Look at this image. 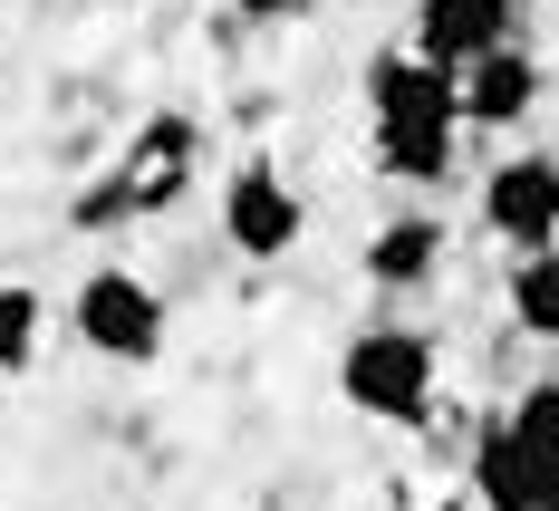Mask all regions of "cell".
I'll return each mask as SVG.
<instances>
[{"label":"cell","mask_w":559,"mask_h":511,"mask_svg":"<svg viewBox=\"0 0 559 511\" xmlns=\"http://www.w3.org/2000/svg\"><path fill=\"white\" fill-rule=\"evenodd\" d=\"M463 492H473V511H540L550 502V463L511 435L502 405H492V415L473 425V444H463Z\"/></svg>","instance_id":"8"},{"label":"cell","mask_w":559,"mask_h":511,"mask_svg":"<svg viewBox=\"0 0 559 511\" xmlns=\"http://www.w3.org/2000/svg\"><path fill=\"white\" fill-rule=\"evenodd\" d=\"M39 347H49V299L29 281H10L0 271V377H29L39 367Z\"/></svg>","instance_id":"12"},{"label":"cell","mask_w":559,"mask_h":511,"mask_svg":"<svg viewBox=\"0 0 559 511\" xmlns=\"http://www.w3.org/2000/svg\"><path fill=\"white\" fill-rule=\"evenodd\" d=\"M213 231H223L231 261H251V271H280V261L309 241V193L280 174V155H241V165L223 174Z\"/></svg>","instance_id":"4"},{"label":"cell","mask_w":559,"mask_h":511,"mask_svg":"<svg viewBox=\"0 0 559 511\" xmlns=\"http://www.w3.org/2000/svg\"><path fill=\"white\" fill-rule=\"evenodd\" d=\"M502 319H511V338L559 347V241H550V251H511V271H502Z\"/></svg>","instance_id":"11"},{"label":"cell","mask_w":559,"mask_h":511,"mask_svg":"<svg viewBox=\"0 0 559 511\" xmlns=\"http://www.w3.org/2000/svg\"><path fill=\"white\" fill-rule=\"evenodd\" d=\"M453 97H463V126L473 135H511L521 116L550 97V68H540V49L502 39V49H483L473 68H453Z\"/></svg>","instance_id":"7"},{"label":"cell","mask_w":559,"mask_h":511,"mask_svg":"<svg viewBox=\"0 0 559 511\" xmlns=\"http://www.w3.org/2000/svg\"><path fill=\"white\" fill-rule=\"evenodd\" d=\"M502 415H511V435H521V444H531V454L559 473V377H531V387H511Z\"/></svg>","instance_id":"13"},{"label":"cell","mask_w":559,"mask_h":511,"mask_svg":"<svg viewBox=\"0 0 559 511\" xmlns=\"http://www.w3.org/2000/svg\"><path fill=\"white\" fill-rule=\"evenodd\" d=\"M357 97H367V155L386 183L405 193H444L453 174H463V97H453V68L415 49H377L367 58V78H357Z\"/></svg>","instance_id":"1"},{"label":"cell","mask_w":559,"mask_h":511,"mask_svg":"<svg viewBox=\"0 0 559 511\" xmlns=\"http://www.w3.org/2000/svg\"><path fill=\"white\" fill-rule=\"evenodd\" d=\"M203 155H213V126L193 107H155L135 135H126V155H116V183H126V203H135V223H165L174 203L203 183Z\"/></svg>","instance_id":"5"},{"label":"cell","mask_w":559,"mask_h":511,"mask_svg":"<svg viewBox=\"0 0 559 511\" xmlns=\"http://www.w3.org/2000/svg\"><path fill=\"white\" fill-rule=\"evenodd\" d=\"M357 271L386 289V299H425V289H444V271H453L444 213H395V223H377V231H367V251H357Z\"/></svg>","instance_id":"9"},{"label":"cell","mask_w":559,"mask_h":511,"mask_svg":"<svg viewBox=\"0 0 559 511\" xmlns=\"http://www.w3.org/2000/svg\"><path fill=\"white\" fill-rule=\"evenodd\" d=\"M309 0H231V20H251V29H289Z\"/></svg>","instance_id":"14"},{"label":"cell","mask_w":559,"mask_h":511,"mask_svg":"<svg viewBox=\"0 0 559 511\" xmlns=\"http://www.w3.org/2000/svg\"><path fill=\"white\" fill-rule=\"evenodd\" d=\"M435 396H444V338L435 329H415V319L347 329V347H337V405H357L367 425L415 435V425H435Z\"/></svg>","instance_id":"2"},{"label":"cell","mask_w":559,"mask_h":511,"mask_svg":"<svg viewBox=\"0 0 559 511\" xmlns=\"http://www.w3.org/2000/svg\"><path fill=\"white\" fill-rule=\"evenodd\" d=\"M502 39H521V0H415L405 10V49L435 68H473Z\"/></svg>","instance_id":"10"},{"label":"cell","mask_w":559,"mask_h":511,"mask_svg":"<svg viewBox=\"0 0 559 511\" xmlns=\"http://www.w3.org/2000/svg\"><path fill=\"white\" fill-rule=\"evenodd\" d=\"M68 338L87 347L97 367H155L165 338H174V309L135 261H97L87 281L68 289Z\"/></svg>","instance_id":"3"},{"label":"cell","mask_w":559,"mask_h":511,"mask_svg":"<svg viewBox=\"0 0 559 511\" xmlns=\"http://www.w3.org/2000/svg\"><path fill=\"white\" fill-rule=\"evenodd\" d=\"M473 223L483 241H502V251H550L559 241V155H531V145H511L483 165V193H473Z\"/></svg>","instance_id":"6"},{"label":"cell","mask_w":559,"mask_h":511,"mask_svg":"<svg viewBox=\"0 0 559 511\" xmlns=\"http://www.w3.org/2000/svg\"><path fill=\"white\" fill-rule=\"evenodd\" d=\"M550 155H559V145H550Z\"/></svg>","instance_id":"15"}]
</instances>
